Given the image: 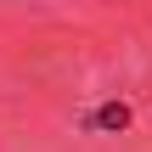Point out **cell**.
I'll use <instances>...</instances> for the list:
<instances>
[{
    "mask_svg": "<svg viewBox=\"0 0 152 152\" xmlns=\"http://www.w3.org/2000/svg\"><path fill=\"white\" fill-rule=\"evenodd\" d=\"M130 124H135V107H130V102H102V107L85 113V130H90V135H118V130H130Z\"/></svg>",
    "mask_w": 152,
    "mask_h": 152,
    "instance_id": "6da1fadb",
    "label": "cell"
}]
</instances>
